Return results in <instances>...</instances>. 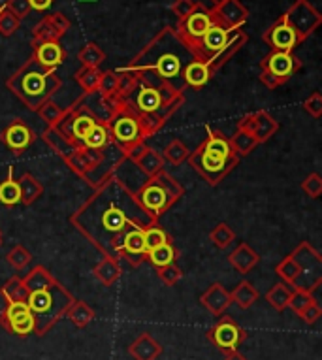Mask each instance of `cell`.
Returning <instances> with one entry per match:
<instances>
[{"label":"cell","instance_id":"obj_23","mask_svg":"<svg viewBox=\"0 0 322 360\" xmlns=\"http://www.w3.org/2000/svg\"><path fill=\"white\" fill-rule=\"evenodd\" d=\"M32 59L49 70H57L66 60V51L60 46V41H44V44H34L32 46Z\"/></svg>","mask_w":322,"mask_h":360},{"label":"cell","instance_id":"obj_35","mask_svg":"<svg viewBox=\"0 0 322 360\" xmlns=\"http://www.w3.org/2000/svg\"><path fill=\"white\" fill-rule=\"evenodd\" d=\"M232 296V302L236 306L241 307V309H249V307L255 306V302L258 300V290L252 287V283L249 281H240L236 285V289L230 292Z\"/></svg>","mask_w":322,"mask_h":360},{"label":"cell","instance_id":"obj_45","mask_svg":"<svg viewBox=\"0 0 322 360\" xmlns=\"http://www.w3.org/2000/svg\"><path fill=\"white\" fill-rule=\"evenodd\" d=\"M210 240L217 249H226L228 245H232V242L236 240V232L232 231V226H228L226 223H219L217 226H213V231L210 232Z\"/></svg>","mask_w":322,"mask_h":360},{"label":"cell","instance_id":"obj_13","mask_svg":"<svg viewBox=\"0 0 322 360\" xmlns=\"http://www.w3.org/2000/svg\"><path fill=\"white\" fill-rule=\"evenodd\" d=\"M211 25H213L211 10L207 6H204L202 2H198L196 8L193 10V13L187 15L185 19H181V21H177L174 29H176L179 38L187 44L188 48H193V46H196L202 40V36L207 32Z\"/></svg>","mask_w":322,"mask_h":360},{"label":"cell","instance_id":"obj_55","mask_svg":"<svg viewBox=\"0 0 322 360\" xmlns=\"http://www.w3.org/2000/svg\"><path fill=\"white\" fill-rule=\"evenodd\" d=\"M4 6L19 19H25L30 13V4L29 0H6Z\"/></svg>","mask_w":322,"mask_h":360},{"label":"cell","instance_id":"obj_44","mask_svg":"<svg viewBox=\"0 0 322 360\" xmlns=\"http://www.w3.org/2000/svg\"><path fill=\"white\" fill-rule=\"evenodd\" d=\"M66 108L59 106L55 101H47L44 102L40 108H38V117L47 124V127H55V124L59 123L63 115H65Z\"/></svg>","mask_w":322,"mask_h":360},{"label":"cell","instance_id":"obj_1","mask_svg":"<svg viewBox=\"0 0 322 360\" xmlns=\"http://www.w3.org/2000/svg\"><path fill=\"white\" fill-rule=\"evenodd\" d=\"M70 223L104 257H117L124 234L132 229L146 231L155 223L138 204L134 189L113 174L94 189L82 207L70 215Z\"/></svg>","mask_w":322,"mask_h":360},{"label":"cell","instance_id":"obj_14","mask_svg":"<svg viewBox=\"0 0 322 360\" xmlns=\"http://www.w3.org/2000/svg\"><path fill=\"white\" fill-rule=\"evenodd\" d=\"M260 70L268 72L281 83H287L296 72L302 70V60L292 51H270L260 60Z\"/></svg>","mask_w":322,"mask_h":360},{"label":"cell","instance_id":"obj_12","mask_svg":"<svg viewBox=\"0 0 322 360\" xmlns=\"http://www.w3.org/2000/svg\"><path fill=\"white\" fill-rule=\"evenodd\" d=\"M0 326L13 336L27 338L34 334L36 319L27 302H8L0 313Z\"/></svg>","mask_w":322,"mask_h":360},{"label":"cell","instance_id":"obj_47","mask_svg":"<svg viewBox=\"0 0 322 360\" xmlns=\"http://www.w3.org/2000/svg\"><path fill=\"white\" fill-rule=\"evenodd\" d=\"M143 242H146L147 251H151V249L158 248L162 243L172 242V236L165 229H160L158 224H151V226H147L146 231H143Z\"/></svg>","mask_w":322,"mask_h":360},{"label":"cell","instance_id":"obj_32","mask_svg":"<svg viewBox=\"0 0 322 360\" xmlns=\"http://www.w3.org/2000/svg\"><path fill=\"white\" fill-rule=\"evenodd\" d=\"M0 204L6 207H13L21 204V193H19L18 179L13 177V166L8 168V176L0 184Z\"/></svg>","mask_w":322,"mask_h":360},{"label":"cell","instance_id":"obj_2","mask_svg":"<svg viewBox=\"0 0 322 360\" xmlns=\"http://www.w3.org/2000/svg\"><path fill=\"white\" fill-rule=\"evenodd\" d=\"M191 60H194L191 48L179 38L176 29L166 27L136 55L130 65L119 70L130 72L141 83L153 87L166 83L183 95L187 91V85L183 82V70Z\"/></svg>","mask_w":322,"mask_h":360},{"label":"cell","instance_id":"obj_34","mask_svg":"<svg viewBox=\"0 0 322 360\" xmlns=\"http://www.w3.org/2000/svg\"><path fill=\"white\" fill-rule=\"evenodd\" d=\"M0 296L4 298V302H27V296H29V289L25 285L23 278L19 276H13L6 281V283L0 287Z\"/></svg>","mask_w":322,"mask_h":360},{"label":"cell","instance_id":"obj_38","mask_svg":"<svg viewBox=\"0 0 322 360\" xmlns=\"http://www.w3.org/2000/svg\"><path fill=\"white\" fill-rule=\"evenodd\" d=\"M74 77H76L77 85L82 87L83 95H94V93L98 91L102 70H100V68H85V66H82V68L76 72V76Z\"/></svg>","mask_w":322,"mask_h":360},{"label":"cell","instance_id":"obj_16","mask_svg":"<svg viewBox=\"0 0 322 360\" xmlns=\"http://www.w3.org/2000/svg\"><path fill=\"white\" fill-rule=\"evenodd\" d=\"M36 132L25 123L23 119H13L12 123L6 124V129L0 132V142L4 143L15 157L27 151L36 142Z\"/></svg>","mask_w":322,"mask_h":360},{"label":"cell","instance_id":"obj_37","mask_svg":"<svg viewBox=\"0 0 322 360\" xmlns=\"http://www.w3.org/2000/svg\"><path fill=\"white\" fill-rule=\"evenodd\" d=\"M83 148L89 149H110L113 148V140L110 136V132L105 129V124L96 123L87 134V138L83 140Z\"/></svg>","mask_w":322,"mask_h":360},{"label":"cell","instance_id":"obj_9","mask_svg":"<svg viewBox=\"0 0 322 360\" xmlns=\"http://www.w3.org/2000/svg\"><path fill=\"white\" fill-rule=\"evenodd\" d=\"M187 160L188 165L193 166V170L211 187L221 184L224 177L240 165V157H234V159L219 157V155L207 153L202 146H198L193 153H188Z\"/></svg>","mask_w":322,"mask_h":360},{"label":"cell","instance_id":"obj_48","mask_svg":"<svg viewBox=\"0 0 322 360\" xmlns=\"http://www.w3.org/2000/svg\"><path fill=\"white\" fill-rule=\"evenodd\" d=\"M21 27V19L15 18L10 10H8L4 4H2V10H0V34L4 38H10L19 30Z\"/></svg>","mask_w":322,"mask_h":360},{"label":"cell","instance_id":"obj_21","mask_svg":"<svg viewBox=\"0 0 322 360\" xmlns=\"http://www.w3.org/2000/svg\"><path fill=\"white\" fill-rule=\"evenodd\" d=\"M147 249L143 242V231L140 229H132L124 234L121 248H119V260H127L130 266L138 268L140 264L146 262Z\"/></svg>","mask_w":322,"mask_h":360},{"label":"cell","instance_id":"obj_10","mask_svg":"<svg viewBox=\"0 0 322 360\" xmlns=\"http://www.w3.org/2000/svg\"><path fill=\"white\" fill-rule=\"evenodd\" d=\"M281 18L294 30V34L298 36L300 44L307 40L322 23L321 12L311 4L309 0H296Z\"/></svg>","mask_w":322,"mask_h":360},{"label":"cell","instance_id":"obj_43","mask_svg":"<svg viewBox=\"0 0 322 360\" xmlns=\"http://www.w3.org/2000/svg\"><path fill=\"white\" fill-rule=\"evenodd\" d=\"M6 260L13 270L23 272V270L29 268L30 262H32V255H30V251L25 248V245L18 243V245H13V248L10 249V253L6 255Z\"/></svg>","mask_w":322,"mask_h":360},{"label":"cell","instance_id":"obj_51","mask_svg":"<svg viewBox=\"0 0 322 360\" xmlns=\"http://www.w3.org/2000/svg\"><path fill=\"white\" fill-rule=\"evenodd\" d=\"M311 302H315V300L311 298V295L307 292V290L294 289L292 296H290V300H288V307H290L296 315H300V313L304 311L305 307L309 306Z\"/></svg>","mask_w":322,"mask_h":360},{"label":"cell","instance_id":"obj_11","mask_svg":"<svg viewBox=\"0 0 322 360\" xmlns=\"http://www.w3.org/2000/svg\"><path fill=\"white\" fill-rule=\"evenodd\" d=\"M207 340L213 347H217L223 354L234 353L247 340L245 328L238 325V321L230 315H221L215 325L207 330Z\"/></svg>","mask_w":322,"mask_h":360},{"label":"cell","instance_id":"obj_3","mask_svg":"<svg viewBox=\"0 0 322 360\" xmlns=\"http://www.w3.org/2000/svg\"><path fill=\"white\" fill-rule=\"evenodd\" d=\"M23 281L29 289L27 304L36 319L34 334L40 338L46 336L47 332L65 317L66 309L76 298L65 285H60L53 278V274L46 266H34L25 276Z\"/></svg>","mask_w":322,"mask_h":360},{"label":"cell","instance_id":"obj_41","mask_svg":"<svg viewBox=\"0 0 322 360\" xmlns=\"http://www.w3.org/2000/svg\"><path fill=\"white\" fill-rule=\"evenodd\" d=\"M228 140L232 149H234V153L238 155L240 159L241 157H247L249 153H252L255 148L258 146L257 140H255L249 132H245V130H241V129H236V132L228 138Z\"/></svg>","mask_w":322,"mask_h":360},{"label":"cell","instance_id":"obj_5","mask_svg":"<svg viewBox=\"0 0 322 360\" xmlns=\"http://www.w3.org/2000/svg\"><path fill=\"white\" fill-rule=\"evenodd\" d=\"M63 160L77 177L87 181L93 189L108 181L115 174L117 166L124 162L123 155L115 146L110 149H89L82 146Z\"/></svg>","mask_w":322,"mask_h":360},{"label":"cell","instance_id":"obj_25","mask_svg":"<svg viewBox=\"0 0 322 360\" xmlns=\"http://www.w3.org/2000/svg\"><path fill=\"white\" fill-rule=\"evenodd\" d=\"M129 353L136 360H157L162 354V345L147 332H141L129 345Z\"/></svg>","mask_w":322,"mask_h":360},{"label":"cell","instance_id":"obj_53","mask_svg":"<svg viewBox=\"0 0 322 360\" xmlns=\"http://www.w3.org/2000/svg\"><path fill=\"white\" fill-rule=\"evenodd\" d=\"M196 4H198L196 0H176V2L172 4V13H174V15H176L179 21H181V19H185L187 15H191V13H193V10L196 8Z\"/></svg>","mask_w":322,"mask_h":360},{"label":"cell","instance_id":"obj_22","mask_svg":"<svg viewBox=\"0 0 322 360\" xmlns=\"http://www.w3.org/2000/svg\"><path fill=\"white\" fill-rule=\"evenodd\" d=\"M247 41H249V36H247V32L243 29H234L230 30L228 32V38H226V44L223 46V49L219 51L213 59L207 63V66H210L211 74H217L221 68H223L226 63H228L232 57H234L238 51H240L243 46H245Z\"/></svg>","mask_w":322,"mask_h":360},{"label":"cell","instance_id":"obj_61","mask_svg":"<svg viewBox=\"0 0 322 360\" xmlns=\"http://www.w3.org/2000/svg\"><path fill=\"white\" fill-rule=\"evenodd\" d=\"M0 10H2V4H0Z\"/></svg>","mask_w":322,"mask_h":360},{"label":"cell","instance_id":"obj_49","mask_svg":"<svg viewBox=\"0 0 322 360\" xmlns=\"http://www.w3.org/2000/svg\"><path fill=\"white\" fill-rule=\"evenodd\" d=\"M157 276L162 283L168 285V287H174V285H177L179 281H181L183 270L176 264V262H174V264H168L165 266V268H158Z\"/></svg>","mask_w":322,"mask_h":360},{"label":"cell","instance_id":"obj_57","mask_svg":"<svg viewBox=\"0 0 322 360\" xmlns=\"http://www.w3.org/2000/svg\"><path fill=\"white\" fill-rule=\"evenodd\" d=\"M223 360H247L243 354L240 353V351H234V353H228V354H224V359Z\"/></svg>","mask_w":322,"mask_h":360},{"label":"cell","instance_id":"obj_31","mask_svg":"<svg viewBox=\"0 0 322 360\" xmlns=\"http://www.w3.org/2000/svg\"><path fill=\"white\" fill-rule=\"evenodd\" d=\"M179 257V251L176 249V245L172 242H166L162 245H158V248L151 249V251H147L146 260L149 264L158 270V268H165L168 264H174Z\"/></svg>","mask_w":322,"mask_h":360},{"label":"cell","instance_id":"obj_6","mask_svg":"<svg viewBox=\"0 0 322 360\" xmlns=\"http://www.w3.org/2000/svg\"><path fill=\"white\" fill-rule=\"evenodd\" d=\"M276 274L292 289H311L322 283V257L309 242H302L276 266Z\"/></svg>","mask_w":322,"mask_h":360},{"label":"cell","instance_id":"obj_42","mask_svg":"<svg viewBox=\"0 0 322 360\" xmlns=\"http://www.w3.org/2000/svg\"><path fill=\"white\" fill-rule=\"evenodd\" d=\"M188 153H191V151H188L187 146H185L179 138H174L160 155H162V159H165V162H168V165L179 166L188 159Z\"/></svg>","mask_w":322,"mask_h":360},{"label":"cell","instance_id":"obj_8","mask_svg":"<svg viewBox=\"0 0 322 360\" xmlns=\"http://www.w3.org/2000/svg\"><path fill=\"white\" fill-rule=\"evenodd\" d=\"M105 129L112 136L113 146L121 151V155H124L138 143H146V138L141 134L136 113L129 106V101L121 95H117L115 112H113L112 117L105 121Z\"/></svg>","mask_w":322,"mask_h":360},{"label":"cell","instance_id":"obj_39","mask_svg":"<svg viewBox=\"0 0 322 360\" xmlns=\"http://www.w3.org/2000/svg\"><path fill=\"white\" fill-rule=\"evenodd\" d=\"M77 60H79L82 66H85V68H100V65L105 60V53L104 49L100 48V46H96L94 41H89V44H85V46L79 49Z\"/></svg>","mask_w":322,"mask_h":360},{"label":"cell","instance_id":"obj_19","mask_svg":"<svg viewBox=\"0 0 322 360\" xmlns=\"http://www.w3.org/2000/svg\"><path fill=\"white\" fill-rule=\"evenodd\" d=\"M124 98L129 101V104L134 108L136 112L140 113H157L160 110H168V108L179 110V106H162V98H160L158 89L153 87V85H146V83L141 82L134 93L130 96H124Z\"/></svg>","mask_w":322,"mask_h":360},{"label":"cell","instance_id":"obj_40","mask_svg":"<svg viewBox=\"0 0 322 360\" xmlns=\"http://www.w3.org/2000/svg\"><path fill=\"white\" fill-rule=\"evenodd\" d=\"M60 38H63V34L55 29V25L51 23V19L47 15L41 21H38L32 29V46L44 44V41H60Z\"/></svg>","mask_w":322,"mask_h":360},{"label":"cell","instance_id":"obj_50","mask_svg":"<svg viewBox=\"0 0 322 360\" xmlns=\"http://www.w3.org/2000/svg\"><path fill=\"white\" fill-rule=\"evenodd\" d=\"M302 191H304L305 195L309 196V198L316 200V198L322 195V177H321V174L313 172V174H309V176L305 177L304 181H302Z\"/></svg>","mask_w":322,"mask_h":360},{"label":"cell","instance_id":"obj_7","mask_svg":"<svg viewBox=\"0 0 322 360\" xmlns=\"http://www.w3.org/2000/svg\"><path fill=\"white\" fill-rule=\"evenodd\" d=\"M185 195L183 185L172 177L166 170L157 172L155 176L147 177L140 185V189L134 191V196L149 217L158 223L166 212H170L177 202Z\"/></svg>","mask_w":322,"mask_h":360},{"label":"cell","instance_id":"obj_30","mask_svg":"<svg viewBox=\"0 0 322 360\" xmlns=\"http://www.w3.org/2000/svg\"><path fill=\"white\" fill-rule=\"evenodd\" d=\"M19 193H21V204L23 206H32L41 195H44V185L36 179L30 172H25L18 179Z\"/></svg>","mask_w":322,"mask_h":360},{"label":"cell","instance_id":"obj_52","mask_svg":"<svg viewBox=\"0 0 322 360\" xmlns=\"http://www.w3.org/2000/svg\"><path fill=\"white\" fill-rule=\"evenodd\" d=\"M304 110L307 113H309L311 117L321 119V115H322V95H321V93H318V91H315V93H311V95L307 96V98H305Z\"/></svg>","mask_w":322,"mask_h":360},{"label":"cell","instance_id":"obj_56","mask_svg":"<svg viewBox=\"0 0 322 360\" xmlns=\"http://www.w3.org/2000/svg\"><path fill=\"white\" fill-rule=\"evenodd\" d=\"M55 0H29L30 10H36V12H46L47 8H51V4Z\"/></svg>","mask_w":322,"mask_h":360},{"label":"cell","instance_id":"obj_20","mask_svg":"<svg viewBox=\"0 0 322 360\" xmlns=\"http://www.w3.org/2000/svg\"><path fill=\"white\" fill-rule=\"evenodd\" d=\"M262 40L271 48V51H292L296 46H300L298 36L294 30L285 23V19L279 18L270 29L262 34Z\"/></svg>","mask_w":322,"mask_h":360},{"label":"cell","instance_id":"obj_33","mask_svg":"<svg viewBox=\"0 0 322 360\" xmlns=\"http://www.w3.org/2000/svg\"><path fill=\"white\" fill-rule=\"evenodd\" d=\"M65 317H68L77 328H87L94 319V309L89 306L87 302L74 300L70 304V307L66 309Z\"/></svg>","mask_w":322,"mask_h":360},{"label":"cell","instance_id":"obj_24","mask_svg":"<svg viewBox=\"0 0 322 360\" xmlns=\"http://www.w3.org/2000/svg\"><path fill=\"white\" fill-rule=\"evenodd\" d=\"M200 304L215 317H221L224 315V311L228 309L230 304H232V296L226 289H224L223 283H213L211 287H207V290L202 292L200 296Z\"/></svg>","mask_w":322,"mask_h":360},{"label":"cell","instance_id":"obj_29","mask_svg":"<svg viewBox=\"0 0 322 360\" xmlns=\"http://www.w3.org/2000/svg\"><path fill=\"white\" fill-rule=\"evenodd\" d=\"M132 165H134L136 168H138V170L143 174V176L151 177V176H155L157 172L165 170L166 162H165V159H162V155L158 153L157 149H153L147 146L146 151H143V153H141L140 157H138V159L132 162Z\"/></svg>","mask_w":322,"mask_h":360},{"label":"cell","instance_id":"obj_54","mask_svg":"<svg viewBox=\"0 0 322 360\" xmlns=\"http://www.w3.org/2000/svg\"><path fill=\"white\" fill-rule=\"evenodd\" d=\"M298 317L302 321H304L305 325H315L316 321H318L322 317L321 304H318V302H311L309 306L305 307L304 311L300 313Z\"/></svg>","mask_w":322,"mask_h":360},{"label":"cell","instance_id":"obj_4","mask_svg":"<svg viewBox=\"0 0 322 360\" xmlns=\"http://www.w3.org/2000/svg\"><path fill=\"white\" fill-rule=\"evenodd\" d=\"M8 91L30 112H38L44 102L51 101L63 87V79L57 76V70H49L38 65L30 57L6 79Z\"/></svg>","mask_w":322,"mask_h":360},{"label":"cell","instance_id":"obj_46","mask_svg":"<svg viewBox=\"0 0 322 360\" xmlns=\"http://www.w3.org/2000/svg\"><path fill=\"white\" fill-rule=\"evenodd\" d=\"M119 83H121V74L117 70H105L102 72V77H100L98 91L96 95L100 96H112L119 91Z\"/></svg>","mask_w":322,"mask_h":360},{"label":"cell","instance_id":"obj_28","mask_svg":"<svg viewBox=\"0 0 322 360\" xmlns=\"http://www.w3.org/2000/svg\"><path fill=\"white\" fill-rule=\"evenodd\" d=\"M211 77H213V74L204 60H191L183 70V82H185L187 89H202Z\"/></svg>","mask_w":322,"mask_h":360},{"label":"cell","instance_id":"obj_18","mask_svg":"<svg viewBox=\"0 0 322 360\" xmlns=\"http://www.w3.org/2000/svg\"><path fill=\"white\" fill-rule=\"evenodd\" d=\"M211 18L215 23L223 25L224 29H243V25L249 19V10L240 0H226L221 6L211 8Z\"/></svg>","mask_w":322,"mask_h":360},{"label":"cell","instance_id":"obj_58","mask_svg":"<svg viewBox=\"0 0 322 360\" xmlns=\"http://www.w3.org/2000/svg\"><path fill=\"white\" fill-rule=\"evenodd\" d=\"M210 2L213 4V8H217V6H221L223 2H226V0H210Z\"/></svg>","mask_w":322,"mask_h":360},{"label":"cell","instance_id":"obj_27","mask_svg":"<svg viewBox=\"0 0 322 360\" xmlns=\"http://www.w3.org/2000/svg\"><path fill=\"white\" fill-rule=\"evenodd\" d=\"M121 274H123V268H121V260L117 257H104L93 268V276L105 287H112L113 283H117Z\"/></svg>","mask_w":322,"mask_h":360},{"label":"cell","instance_id":"obj_59","mask_svg":"<svg viewBox=\"0 0 322 360\" xmlns=\"http://www.w3.org/2000/svg\"><path fill=\"white\" fill-rule=\"evenodd\" d=\"M2 243H4V234H2V231H0V248H2Z\"/></svg>","mask_w":322,"mask_h":360},{"label":"cell","instance_id":"obj_60","mask_svg":"<svg viewBox=\"0 0 322 360\" xmlns=\"http://www.w3.org/2000/svg\"><path fill=\"white\" fill-rule=\"evenodd\" d=\"M82 2H94V0H82Z\"/></svg>","mask_w":322,"mask_h":360},{"label":"cell","instance_id":"obj_15","mask_svg":"<svg viewBox=\"0 0 322 360\" xmlns=\"http://www.w3.org/2000/svg\"><path fill=\"white\" fill-rule=\"evenodd\" d=\"M238 129L249 132L255 140L260 143H266L271 136H276L279 130V121L270 115L266 110H258V112L247 113L245 117L238 121Z\"/></svg>","mask_w":322,"mask_h":360},{"label":"cell","instance_id":"obj_26","mask_svg":"<svg viewBox=\"0 0 322 360\" xmlns=\"http://www.w3.org/2000/svg\"><path fill=\"white\" fill-rule=\"evenodd\" d=\"M258 260H260V257H258L257 251L245 242L240 243V245L228 255L230 266L234 268L236 272L241 274V276H245V274L251 272L252 268L258 264Z\"/></svg>","mask_w":322,"mask_h":360},{"label":"cell","instance_id":"obj_36","mask_svg":"<svg viewBox=\"0 0 322 360\" xmlns=\"http://www.w3.org/2000/svg\"><path fill=\"white\" fill-rule=\"evenodd\" d=\"M292 287H288L287 283H276L271 287L268 292H266V302L270 304L276 311H285L288 307V300H290V296H292Z\"/></svg>","mask_w":322,"mask_h":360},{"label":"cell","instance_id":"obj_17","mask_svg":"<svg viewBox=\"0 0 322 360\" xmlns=\"http://www.w3.org/2000/svg\"><path fill=\"white\" fill-rule=\"evenodd\" d=\"M228 29H224L223 25H219L213 21L207 32L202 36V40L191 48L194 59L204 60V63H210L215 55L223 49V46L226 44V38H228Z\"/></svg>","mask_w":322,"mask_h":360}]
</instances>
